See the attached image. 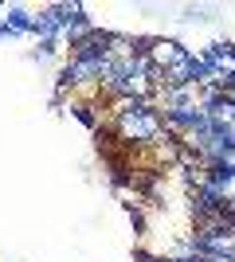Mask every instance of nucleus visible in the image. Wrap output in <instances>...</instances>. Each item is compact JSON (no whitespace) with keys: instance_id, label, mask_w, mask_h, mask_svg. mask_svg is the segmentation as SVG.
Instances as JSON below:
<instances>
[{"instance_id":"1","label":"nucleus","mask_w":235,"mask_h":262,"mask_svg":"<svg viewBox=\"0 0 235 262\" xmlns=\"http://www.w3.org/2000/svg\"><path fill=\"white\" fill-rule=\"evenodd\" d=\"M114 118H118V133H122V141H134V145L157 141L161 129H165V118L157 114V106L149 98H125V102H118Z\"/></svg>"},{"instance_id":"2","label":"nucleus","mask_w":235,"mask_h":262,"mask_svg":"<svg viewBox=\"0 0 235 262\" xmlns=\"http://www.w3.org/2000/svg\"><path fill=\"white\" fill-rule=\"evenodd\" d=\"M32 24H35L32 12H24V8H16V4H12V8H8V20L0 24V39H16V35L32 32Z\"/></svg>"},{"instance_id":"3","label":"nucleus","mask_w":235,"mask_h":262,"mask_svg":"<svg viewBox=\"0 0 235 262\" xmlns=\"http://www.w3.org/2000/svg\"><path fill=\"white\" fill-rule=\"evenodd\" d=\"M75 118L82 121V125H87V129H98V118H94V106H87V102H75Z\"/></svg>"},{"instance_id":"4","label":"nucleus","mask_w":235,"mask_h":262,"mask_svg":"<svg viewBox=\"0 0 235 262\" xmlns=\"http://www.w3.org/2000/svg\"><path fill=\"white\" fill-rule=\"evenodd\" d=\"M0 8H4V0H0Z\"/></svg>"}]
</instances>
